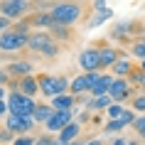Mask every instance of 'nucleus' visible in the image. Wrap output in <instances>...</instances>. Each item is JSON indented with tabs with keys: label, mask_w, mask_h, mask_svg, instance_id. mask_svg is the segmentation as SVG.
I'll list each match as a JSON object with an SVG mask.
<instances>
[{
	"label": "nucleus",
	"mask_w": 145,
	"mask_h": 145,
	"mask_svg": "<svg viewBox=\"0 0 145 145\" xmlns=\"http://www.w3.org/2000/svg\"><path fill=\"white\" fill-rule=\"evenodd\" d=\"M52 20L61 25H76L81 17H84V3L81 0H64V3H57L52 5Z\"/></svg>",
	"instance_id": "nucleus-1"
},
{
	"label": "nucleus",
	"mask_w": 145,
	"mask_h": 145,
	"mask_svg": "<svg viewBox=\"0 0 145 145\" xmlns=\"http://www.w3.org/2000/svg\"><path fill=\"white\" fill-rule=\"evenodd\" d=\"M79 67L84 69V71H101V52L99 47H89L84 52L79 54Z\"/></svg>",
	"instance_id": "nucleus-9"
},
{
	"label": "nucleus",
	"mask_w": 145,
	"mask_h": 145,
	"mask_svg": "<svg viewBox=\"0 0 145 145\" xmlns=\"http://www.w3.org/2000/svg\"><path fill=\"white\" fill-rule=\"evenodd\" d=\"M79 133H81L79 121H71V123H67L57 135H59V140H64V143H71V140H76V138H79Z\"/></svg>",
	"instance_id": "nucleus-13"
},
{
	"label": "nucleus",
	"mask_w": 145,
	"mask_h": 145,
	"mask_svg": "<svg viewBox=\"0 0 145 145\" xmlns=\"http://www.w3.org/2000/svg\"><path fill=\"white\" fill-rule=\"evenodd\" d=\"M123 111H125V108L121 106V103H118V101H116V103H111V106L106 108V113H108V118H121V113Z\"/></svg>",
	"instance_id": "nucleus-27"
},
{
	"label": "nucleus",
	"mask_w": 145,
	"mask_h": 145,
	"mask_svg": "<svg viewBox=\"0 0 145 145\" xmlns=\"http://www.w3.org/2000/svg\"><path fill=\"white\" fill-rule=\"evenodd\" d=\"M111 96L108 93H103V96H91V99L86 101V108L91 111V113H96V111H106L108 106H111Z\"/></svg>",
	"instance_id": "nucleus-15"
},
{
	"label": "nucleus",
	"mask_w": 145,
	"mask_h": 145,
	"mask_svg": "<svg viewBox=\"0 0 145 145\" xmlns=\"http://www.w3.org/2000/svg\"><path fill=\"white\" fill-rule=\"evenodd\" d=\"M12 135H15V133H12V130L5 125V128L0 130V143H10V140H12Z\"/></svg>",
	"instance_id": "nucleus-31"
},
{
	"label": "nucleus",
	"mask_w": 145,
	"mask_h": 145,
	"mask_svg": "<svg viewBox=\"0 0 145 145\" xmlns=\"http://www.w3.org/2000/svg\"><path fill=\"white\" fill-rule=\"evenodd\" d=\"M84 145H101V140H89V143H84Z\"/></svg>",
	"instance_id": "nucleus-37"
},
{
	"label": "nucleus",
	"mask_w": 145,
	"mask_h": 145,
	"mask_svg": "<svg viewBox=\"0 0 145 145\" xmlns=\"http://www.w3.org/2000/svg\"><path fill=\"white\" fill-rule=\"evenodd\" d=\"M35 145H54V138L52 135H39L37 140H35Z\"/></svg>",
	"instance_id": "nucleus-32"
},
{
	"label": "nucleus",
	"mask_w": 145,
	"mask_h": 145,
	"mask_svg": "<svg viewBox=\"0 0 145 145\" xmlns=\"http://www.w3.org/2000/svg\"><path fill=\"white\" fill-rule=\"evenodd\" d=\"M74 106H76V93H57V96H52V108L54 111H74Z\"/></svg>",
	"instance_id": "nucleus-11"
},
{
	"label": "nucleus",
	"mask_w": 145,
	"mask_h": 145,
	"mask_svg": "<svg viewBox=\"0 0 145 145\" xmlns=\"http://www.w3.org/2000/svg\"><path fill=\"white\" fill-rule=\"evenodd\" d=\"M27 49L42 54V57H57L59 54V42L49 32H32L27 39Z\"/></svg>",
	"instance_id": "nucleus-2"
},
{
	"label": "nucleus",
	"mask_w": 145,
	"mask_h": 145,
	"mask_svg": "<svg viewBox=\"0 0 145 145\" xmlns=\"http://www.w3.org/2000/svg\"><path fill=\"white\" fill-rule=\"evenodd\" d=\"M5 125H8L15 135H22V133H30L35 125H37V121H35V116H20V113H8V121H5Z\"/></svg>",
	"instance_id": "nucleus-6"
},
{
	"label": "nucleus",
	"mask_w": 145,
	"mask_h": 145,
	"mask_svg": "<svg viewBox=\"0 0 145 145\" xmlns=\"http://www.w3.org/2000/svg\"><path fill=\"white\" fill-rule=\"evenodd\" d=\"M143 74H145L143 69H133V71L128 74V81H130L133 86H140V81H143Z\"/></svg>",
	"instance_id": "nucleus-28"
},
{
	"label": "nucleus",
	"mask_w": 145,
	"mask_h": 145,
	"mask_svg": "<svg viewBox=\"0 0 145 145\" xmlns=\"http://www.w3.org/2000/svg\"><path fill=\"white\" fill-rule=\"evenodd\" d=\"M35 140H37V138H32V135H27V133H22V135H17L12 143H15V145H35Z\"/></svg>",
	"instance_id": "nucleus-29"
},
{
	"label": "nucleus",
	"mask_w": 145,
	"mask_h": 145,
	"mask_svg": "<svg viewBox=\"0 0 145 145\" xmlns=\"http://www.w3.org/2000/svg\"><path fill=\"white\" fill-rule=\"evenodd\" d=\"M52 113H54L52 103H37V108H35V121L37 123H47Z\"/></svg>",
	"instance_id": "nucleus-21"
},
{
	"label": "nucleus",
	"mask_w": 145,
	"mask_h": 145,
	"mask_svg": "<svg viewBox=\"0 0 145 145\" xmlns=\"http://www.w3.org/2000/svg\"><path fill=\"white\" fill-rule=\"evenodd\" d=\"M130 54L138 57V59H145V39H138L135 44L130 47Z\"/></svg>",
	"instance_id": "nucleus-25"
},
{
	"label": "nucleus",
	"mask_w": 145,
	"mask_h": 145,
	"mask_svg": "<svg viewBox=\"0 0 145 145\" xmlns=\"http://www.w3.org/2000/svg\"><path fill=\"white\" fill-rule=\"evenodd\" d=\"M17 91H22V93H27V96L35 99V93H39V81H37V76H32V74L22 76L20 81H17Z\"/></svg>",
	"instance_id": "nucleus-12"
},
{
	"label": "nucleus",
	"mask_w": 145,
	"mask_h": 145,
	"mask_svg": "<svg viewBox=\"0 0 145 145\" xmlns=\"http://www.w3.org/2000/svg\"><path fill=\"white\" fill-rule=\"evenodd\" d=\"M37 81H39V91L44 93L47 99H52L57 93H67L69 86H71V81H67L64 76H49V74L37 76Z\"/></svg>",
	"instance_id": "nucleus-4"
},
{
	"label": "nucleus",
	"mask_w": 145,
	"mask_h": 145,
	"mask_svg": "<svg viewBox=\"0 0 145 145\" xmlns=\"http://www.w3.org/2000/svg\"><path fill=\"white\" fill-rule=\"evenodd\" d=\"M30 12V5L25 0H3L0 3V15L10 17V20H20Z\"/></svg>",
	"instance_id": "nucleus-8"
},
{
	"label": "nucleus",
	"mask_w": 145,
	"mask_h": 145,
	"mask_svg": "<svg viewBox=\"0 0 145 145\" xmlns=\"http://www.w3.org/2000/svg\"><path fill=\"white\" fill-rule=\"evenodd\" d=\"M0 113H10V108H8V101H3V99H0Z\"/></svg>",
	"instance_id": "nucleus-36"
},
{
	"label": "nucleus",
	"mask_w": 145,
	"mask_h": 145,
	"mask_svg": "<svg viewBox=\"0 0 145 145\" xmlns=\"http://www.w3.org/2000/svg\"><path fill=\"white\" fill-rule=\"evenodd\" d=\"M143 37H145V25H143Z\"/></svg>",
	"instance_id": "nucleus-42"
},
{
	"label": "nucleus",
	"mask_w": 145,
	"mask_h": 145,
	"mask_svg": "<svg viewBox=\"0 0 145 145\" xmlns=\"http://www.w3.org/2000/svg\"><path fill=\"white\" fill-rule=\"evenodd\" d=\"M3 96H5V91H3V86H0V99H3Z\"/></svg>",
	"instance_id": "nucleus-40"
},
{
	"label": "nucleus",
	"mask_w": 145,
	"mask_h": 145,
	"mask_svg": "<svg viewBox=\"0 0 145 145\" xmlns=\"http://www.w3.org/2000/svg\"><path fill=\"white\" fill-rule=\"evenodd\" d=\"M111 17H113V12H111V10H103V12H96V15H91L89 17V27H101V25L106 22V20H111Z\"/></svg>",
	"instance_id": "nucleus-22"
},
{
	"label": "nucleus",
	"mask_w": 145,
	"mask_h": 145,
	"mask_svg": "<svg viewBox=\"0 0 145 145\" xmlns=\"http://www.w3.org/2000/svg\"><path fill=\"white\" fill-rule=\"evenodd\" d=\"M47 3H54V0H47Z\"/></svg>",
	"instance_id": "nucleus-43"
},
{
	"label": "nucleus",
	"mask_w": 145,
	"mask_h": 145,
	"mask_svg": "<svg viewBox=\"0 0 145 145\" xmlns=\"http://www.w3.org/2000/svg\"><path fill=\"white\" fill-rule=\"evenodd\" d=\"M8 71H10V76H27V74H32V64L30 61H25V59H20V61H12V64H8Z\"/></svg>",
	"instance_id": "nucleus-18"
},
{
	"label": "nucleus",
	"mask_w": 145,
	"mask_h": 145,
	"mask_svg": "<svg viewBox=\"0 0 145 145\" xmlns=\"http://www.w3.org/2000/svg\"><path fill=\"white\" fill-rule=\"evenodd\" d=\"M69 145H81V143H76V140H71V143H69Z\"/></svg>",
	"instance_id": "nucleus-41"
},
{
	"label": "nucleus",
	"mask_w": 145,
	"mask_h": 145,
	"mask_svg": "<svg viewBox=\"0 0 145 145\" xmlns=\"http://www.w3.org/2000/svg\"><path fill=\"white\" fill-rule=\"evenodd\" d=\"M91 8L96 10V12H103V10H108V8H106V0H93Z\"/></svg>",
	"instance_id": "nucleus-34"
},
{
	"label": "nucleus",
	"mask_w": 145,
	"mask_h": 145,
	"mask_svg": "<svg viewBox=\"0 0 145 145\" xmlns=\"http://www.w3.org/2000/svg\"><path fill=\"white\" fill-rule=\"evenodd\" d=\"M133 111H138V113H145V93H138V96H133Z\"/></svg>",
	"instance_id": "nucleus-26"
},
{
	"label": "nucleus",
	"mask_w": 145,
	"mask_h": 145,
	"mask_svg": "<svg viewBox=\"0 0 145 145\" xmlns=\"http://www.w3.org/2000/svg\"><path fill=\"white\" fill-rule=\"evenodd\" d=\"M140 69H143V71H145V59H140Z\"/></svg>",
	"instance_id": "nucleus-38"
},
{
	"label": "nucleus",
	"mask_w": 145,
	"mask_h": 145,
	"mask_svg": "<svg viewBox=\"0 0 145 145\" xmlns=\"http://www.w3.org/2000/svg\"><path fill=\"white\" fill-rule=\"evenodd\" d=\"M130 71H133V64H130L128 59H123V57L111 67V74H113V76H128Z\"/></svg>",
	"instance_id": "nucleus-20"
},
{
	"label": "nucleus",
	"mask_w": 145,
	"mask_h": 145,
	"mask_svg": "<svg viewBox=\"0 0 145 145\" xmlns=\"http://www.w3.org/2000/svg\"><path fill=\"white\" fill-rule=\"evenodd\" d=\"M111 84H113V76H111V74H101L99 81L91 86V96H103V93H108Z\"/></svg>",
	"instance_id": "nucleus-17"
},
{
	"label": "nucleus",
	"mask_w": 145,
	"mask_h": 145,
	"mask_svg": "<svg viewBox=\"0 0 145 145\" xmlns=\"http://www.w3.org/2000/svg\"><path fill=\"white\" fill-rule=\"evenodd\" d=\"M71 121H74V111H54L44 125H47L49 133H59V130L64 128L67 123H71Z\"/></svg>",
	"instance_id": "nucleus-10"
},
{
	"label": "nucleus",
	"mask_w": 145,
	"mask_h": 145,
	"mask_svg": "<svg viewBox=\"0 0 145 145\" xmlns=\"http://www.w3.org/2000/svg\"><path fill=\"white\" fill-rule=\"evenodd\" d=\"M121 121L125 123V125H133V121H135V111L130 108V111H123L121 113Z\"/></svg>",
	"instance_id": "nucleus-30"
},
{
	"label": "nucleus",
	"mask_w": 145,
	"mask_h": 145,
	"mask_svg": "<svg viewBox=\"0 0 145 145\" xmlns=\"http://www.w3.org/2000/svg\"><path fill=\"white\" fill-rule=\"evenodd\" d=\"M140 86H143V89H145V74H143V81H140Z\"/></svg>",
	"instance_id": "nucleus-39"
},
{
	"label": "nucleus",
	"mask_w": 145,
	"mask_h": 145,
	"mask_svg": "<svg viewBox=\"0 0 145 145\" xmlns=\"http://www.w3.org/2000/svg\"><path fill=\"white\" fill-rule=\"evenodd\" d=\"M30 22H32V27H52V12L49 10H39V12H32V17H30Z\"/></svg>",
	"instance_id": "nucleus-19"
},
{
	"label": "nucleus",
	"mask_w": 145,
	"mask_h": 145,
	"mask_svg": "<svg viewBox=\"0 0 145 145\" xmlns=\"http://www.w3.org/2000/svg\"><path fill=\"white\" fill-rule=\"evenodd\" d=\"M52 37L57 42H64V39H71L74 37V32H71V25H61V22H52Z\"/></svg>",
	"instance_id": "nucleus-16"
},
{
	"label": "nucleus",
	"mask_w": 145,
	"mask_h": 145,
	"mask_svg": "<svg viewBox=\"0 0 145 145\" xmlns=\"http://www.w3.org/2000/svg\"><path fill=\"white\" fill-rule=\"evenodd\" d=\"M8 27H12V20H10V17H5V15H0V32H5Z\"/></svg>",
	"instance_id": "nucleus-33"
},
{
	"label": "nucleus",
	"mask_w": 145,
	"mask_h": 145,
	"mask_svg": "<svg viewBox=\"0 0 145 145\" xmlns=\"http://www.w3.org/2000/svg\"><path fill=\"white\" fill-rule=\"evenodd\" d=\"M30 35H20L15 27H8L5 32H0V49L3 52H20L27 47Z\"/></svg>",
	"instance_id": "nucleus-5"
},
{
	"label": "nucleus",
	"mask_w": 145,
	"mask_h": 145,
	"mask_svg": "<svg viewBox=\"0 0 145 145\" xmlns=\"http://www.w3.org/2000/svg\"><path fill=\"white\" fill-rule=\"evenodd\" d=\"M130 30H133L130 22H121V25H116L113 30H111V37H113V39H125V35H128Z\"/></svg>",
	"instance_id": "nucleus-23"
},
{
	"label": "nucleus",
	"mask_w": 145,
	"mask_h": 145,
	"mask_svg": "<svg viewBox=\"0 0 145 145\" xmlns=\"http://www.w3.org/2000/svg\"><path fill=\"white\" fill-rule=\"evenodd\" d=\"M3 84H12V81H10V71H8V69L0 71V86H3Z\"/></svg>",
	"instance_id": "nucleus-35"
},
{
	"label": "nucleus",
	"mask_w": 145,
	"mask_h": 145,
	"mask_svg": "<svg viewBox=\"0 0 145 145\" xmlns=\"http://www.w3.org/2000/svg\"><path fill=\"white\" fill-rule=\"evenodd\" d=\"M8 108H10V113L35 116V108H37V103H35V99H32V96H27V93H22V91H17V89H12V91L8 93Z\"/></svg>",
	"instance_id": "nucleus-3"
},
{
	"label": "nucleus",
	"mask_w": 145,
	"mask_h": 145,
	"mask_svg": "<svg viewBox=\"0 0 145 145\" xmlns=\"http://www.w3.org/2000/svg\"><path fill=\"white\" fill-rule=\"evenodd\" d=\"M99 52H101V67H103V69H106V67H113L116 61L121 59V57H118V52H116L111 44H101Z\"/></svg>",
	"instance_id": "nucleus-14"
},
{
	"label": "nucleus",
	"mask_w": 145,
	"mask_h": 145,
	"mask_svg": "<svg viewBox=\"0 0 145 145\" xmlns=\"http://www.w3.org/2000/svg\"><path fill=\"white\" fill-rule=\"evenodd\" d=\"M123 128H125V123H123L121 118H108V123L103 125L106 133H118V130H123Z\"/></svg>",
	"instance_id": "nucleus-24"
},
{
	"label": "nucleus",
	"mask_w": 145,
	"mask_h": 145,
	"mask_svg": "<svg viewBox=\"0 0 145 145\" xmlns=\"http://www.w3.org/2000/svg\"><path fill=\"white\" fill-rule=\"evenodd\" d=\"M108 96L113 101H118V103L128 101L133 96V84L128 81V76H113V84L108 89Z\"/></svg>",
	"instance_id": "nucleus-7"
}]
</instances>
